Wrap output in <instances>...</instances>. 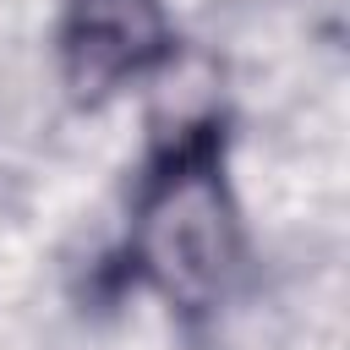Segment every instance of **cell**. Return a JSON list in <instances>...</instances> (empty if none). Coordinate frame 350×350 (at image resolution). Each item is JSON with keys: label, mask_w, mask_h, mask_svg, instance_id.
I'll return each mask as SVG.
<instances>
[{"label": "cell", "mask_w": 350, "mask_h": 350, "mask_svg": "<svg viewBox=\"0 0 350 350\" xmlns=\"http://www.w3.org/2000/svg\"><path fill=\"white\" fill-rule=\"evenodd\" d=\"M235 252L241 235L224 191L219 137L213 126H197L153 164L142 186L137 224H131V262L170 306L202 312L230 284Z\"/></svg>", "instance_id": "6da1fadb"}, {"label": "cell", "mask_w": 350, "mask_h": 350, "mask_svg": "<svg viewBox=\"0 0 350 350\" xmlns=\"http://www.w3.org/2000/svg\"><path fill=\"white\" fill-rule=\"evenodd\" d=\"M170 55L164 0H66L60 71L77 98H104Z\"/></svg>", "instance_id": "7a4b0ae2"}]
</instances>
